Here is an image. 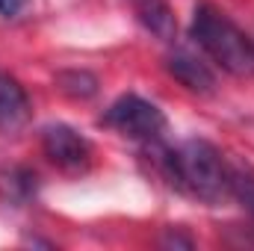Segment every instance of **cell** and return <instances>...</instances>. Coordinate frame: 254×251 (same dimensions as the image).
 I'll return each mask as SVG.
<instances>
[{"label": "cell", "mask_w": 254, "mask_h": 251, "mask_svg": "<svg viewBox=\"0 0 254 251\" xmlns=\"http://www.w3.org/2000/svg\"><path fill=\"white\" fill-rule=\"evenodd\" d=\"M163 163L169 181L178 189L190 192L192 198H201L207 204H222L234 195L231 169L225 166L222 154L204 139H187L181 148L166 151Z\"/></svg>", "instance_id": "obj_1"}, {"label": "cell", "mask_w": 254, "mask_h": 251, "mask_svg": "<svg viewBox=\"0 0 254 251\" xmlns=\"http://www.w3.org/2000/svg\"><path fill=\"white\" fill-rule=\"evenodd\" d=\"M192 39L198 48L234 77H254V45L216 6L198 3L192 15Z\"/></svg>", "instance_id": "obj_2"}, {"label": "cell", "mask_w": 254, "mask_h": 251, "mask_svg": "<svg viewBox=\"0 0 254 251\" xmlns=\"http://www.w3.org/2000/svg\"><path fill=\"white\" fill-rule=\"evenodd\" d=\"M101 125L119 130L122 136L130 139H160V133L166 130V116L157 104L139 98V95H122L104 116H101Z\"/></svg>", "instance_id": "obj_3"}, {"label": "cell", "mask_w": 254, "mask_h": 251, "mask_svg": "<svg viewBox=\"0 0 254 251\" xmlns=\"http://www.w3.org/2000/svg\"><path fill=\"white\" fill-rule=\"evenodd\" d=\"M42 148L54 166L63 172H83L92 160V145L68 125H51L42 133Z\"/></svg>", "instance_id": "obj_4"}, {"label": "cell", "mask_w": 254, "mask_h": 251, "mask_svg": "<svg viewBox=\"0 0 254 251\" xmlns=\"http://www.w3.org/2000/svg\"><path fill=\"white\" fill-rule=\"evenodd\" d=\"M30 122V101L24 86L0 71V130L15 133Z\"/></svg>", "instance_id": "obj_5"}, {"label": "cell", "mask_w": 254, "mask_h": 251, "mask_svg": "<svg viewBox=\"0 0 254 251\" xmlns=\"http://www.w3.org/2000/svg\"><path fill=\"white\" fill-rule=\"evenodd\" d=\"M166 68H169V74H172L181 86H187L190 92L210 95V92L216 89V74L207 68V63H201V60L192 57V54H184V51L172 54V57L166 60Z\"/></svg>", "instance_id": "obj_6"}, {"label": "cell", "mask_w": 254, "mask_h": 251, "mask_svg": "<svg viewBox=\"0 0 254 251\" xmlns=\"http://www.w3.org/2000/svg\"><path fill=\"white\" fill-rule=\"evenodd\" d=\"M139 21L160 39H175V15L166 6V0H133Z\"/></svg>", "instance_id": "obj_7"}, {"label": "cell", "mask_w": 254, "mask_h": 251, "mask_svg": "<svg viewBox=\"0 0 254 251\" xmlns=\"http://www.w3.org/2000/svg\"><path fill=\"white\" fill-rule=\"evenodd\" d=\"M57 86H60V92H65L68 98L86 101V98H92L98 92V77L89 74V71H60L57 74Z\"/></svg>", "instance_id": "obj_8"}, {"label": "cell", "mask_w": 254, "mask_h": 251, "mask_svg": "<svg viewBox=\"0 0 254 251\" xmlns=\"http://www.w3.org/2000/svg\"><path fill=\"white\" fill-rule=\"evenodd\" d=\"M231 189L243 201V207L252 213L254 219V172L249 169H231Z\"/></svg>", "instance_id": "obj_9"}, {"label": "cell", "mask_w": 254, "mask_h": 251, "mask_svg": "<svg viewBox=\"0 0 254 251\" xmlns=\"http://www.w3.org/2000/svg\"><path fill=\"white\" fill-rule=\"evenodd\" d=\"M163 246H166V249H178V246H181V249H192L195 243H192L190 237H181V234H166V237H163Z\"/></svg>", "instance_id": "obj_10"}, {"label": "cell", "mask_w": 254, "mask_h": 251, "mask_svg": "<svg viewBox=\"0 0 254 251\" xmlns=\"http://www.w3.org/2000/svg\"><path fill=\"white\" fill-rule=\"evenodd\" d=\"M27 6V0H0V15H6V18H15L21 9Z\"/></svg>", "instance_id": "obj_11"}, {"label": "cell", "mask_w": 254, "mask_h": 251, "mask_svg": "<svg viewBox=\"0 0 254 251\" xmlns=\"http://www.w3.org/2000/svg\"><path fill=\"white\" fill-rule=\"evenodd\" d=\"M252 45H254V39H252Z\"/></svg>", "instance_id": "obj_12"}]
</instances>
